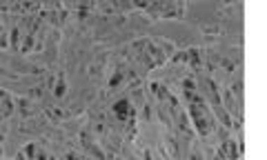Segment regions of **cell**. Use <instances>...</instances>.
<instances>
[{
	"label": "cell",
	"instance_id": "1",
	"mask_svg": "<svg viewBox=\"0 0 267 160\" xmlns=\"http://www.w3.org/2000/svg\"><path fill=\"white\" fill-rule=\"evenodd\" d=\"M116 114L120 116V118H127V116H129V102H127V100L116 102Z\"/></svg>",
	"mask_w": 267,
	"mask_h": 160
},
{
	"label": "cell",
	"instance_id": "2",
	"mask_svg": "<svg viewBox=\"0 0 267 160\" xmlns=\"http://www.w3.org/2000/svg\"><path fill=\"white\" fill-rule=\"evenodd\" d=\"M69 160H78V158H76V156H71V154H69Z\"/></svg>",
	"mask_w": 267,
	"mask_h": 160
}]
</instances>
